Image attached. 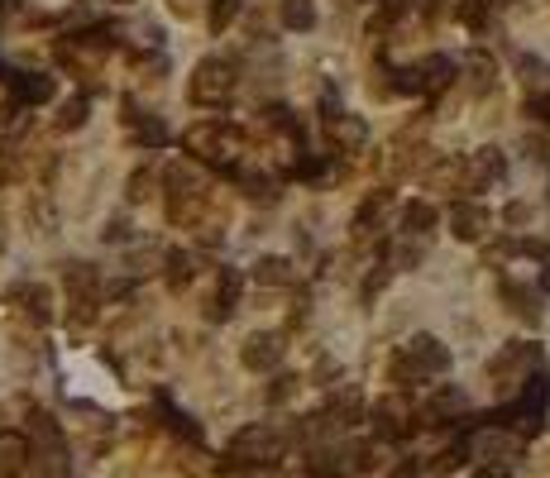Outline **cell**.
<instances>
[{
  "label": "cell",
  "instance_id": "1",
  "mask_svg": "<svg viewBox=\"0 0 550 478\" xmlns=\"http://www.w3.org/2000/svg\"><path fill=\"white\" fill-rule=\"evenodd\" d=\"M445 369H450V349L440 345L436 335H412V340H407V345L393 354V364H388V378H393L397 388H412V383L440 378Z\"/></svg>",
  "mask_w": 550,
  "mask_h": 478
},
{
  "label": "cell",
  "instance_id": "2",
  "mask_svg": "<svg viewBox=\"0 0 550 478\" xmlns=\"http://www.w3.org/2000/svg\"><path fill=\"white\" fill-rule=\"evenodd\" d=\"M287 455V435L278 426H244L235 440H230V455H225V474H235V469H273L278 459Z\"/></svg>",
  "mask_w": 550,
  "mask_h": 478
},
{
  "label": "cell",
  "instance_id": "3",
  "mask_svg": "<svg viewBox=\"0 0 550 478\" xmlns=\"http://www.w3.org/2000/svg\"><path fill=\"white\" fill-rule=\"evenodd\" d=\"M235 91H240V67L230 63V58L211 53V58H201V63L192 67L187 96H192L197 106L220 110V106H230V96H235Z\"/></svg>",
  "mask_w": 550,
  "mask_h": 478
},
{
  "label": "cell",
  "instance_id": "4",
  "mask_svg": "<svg viewBox=\"0 0 550 478\" xmlns=\"http://www.w3.org/2000/svg\"><path fill=\"white\" fill-rule=\"evenodd\" d=\"M187 149L220 173H235V158L244 153V134L230 120H206L197 130H187Z\"/></svg>",
  "mask_w": 550,
  "mask_h": 478
},
{
  "label": "cell",
  "instance_id": "5",
  "mask_svg": "<svg viewBox=\"0 0 550 478\" xmlns=\"http://www.w3.org/2000/svg\"><path fill=\"white\" fill-rule=\"evenodd\" d=\"M536 369H541V345H527V340H512V345H503L488 359V378H493V388L503 397L527 388V378Z\"/></svg>",
  "mask_w": 550,
  "mask_h": 478
},
{
  "label": "cell",
  "instance_id": "6",
  "mask_svg": "<svg viewBox=\"0 0 550 478\" xmlns=\"http://www.w3.org/2000/svg\"><path fill=\"white\" fill-rule=\"evenodd\" d=\"M63 287H67V316L77 326H91L96 321V306H101V273L91 263H67Z\"/></svg>",
  "mask_w": 550,
  "mask_h": 478
},
{
  "label": "cell",
  "instance_id": "7",
  "mask_svg": "<svg viewBox=\"0 0 550 478\" xmlns=\"http://www.w3.org/2000/svg\"><path fill=\"white\" fill-rule=\"evenodd\" d=\"M163 187H168V220H192L197 216V206L206 201V192H201V177L192 173V168H182V163H173L168 173H163Z\"/></svg>",
  "mask_w": 550,
  "mask_h": 478
},
{
  "label": "cell",
  "instance_id": "8",
  "mask_svg": "<svg viewBox=\"0 0 550 478\" xmlns=\"http://www.w3.org/2000/svg\"><path fill=\"white\" fill-rule=\"evenodd\" d=\"M417 421H421V412H412V402H407L402 392L374 402V435H378V440H407Z\"/></svg>",
  "mask_w": 550,
  "mask_h": 478
},
{
  "label": "cell",
  "instance_id": "9",
  "mask_svg": "<svg viewBox=\"0 0 550 478\" xmlns=\"http://www.w3.org/2000/svg\"><path fill=\"white\" fill-rule=\"evenodd\" d=\"M321 120H326L330 144H335V149H345V153H359V149H364L369 130H364V120H359V115H345V110H340V101L321 96Z\"/></svg>",
  "mask_w": 550,
  "mask_h": 478
},
{
  "label": "cell",
  "instance_id": "10",
  "mask_svg": "<svg viewBox=\"0 0 550 478\" xmlns=\"http://www.w3.org/2000/svg\"><path fill=\"white\" fill-rule=\"evenodd\" d=\"M283 354H287V345H283V335H278V330H254V335L244 340V349H240V364L249 373H268V369H278V364H283Z\"/></svg>",
  "mask_w": 550,
  "mask_h": 478
},
{
  "label": "cell",
  "instance_id": "11",
  "mask_svg": "<svg viewBox=\"0 0 550 478\" xmlns=\"http://www.w3.org/2000/svg\"><path fill=\"white\" fill-rule=\"evenodd\" d=\"M503 173H507L503 153H498V149H479V153H469V158L460 163V187H464V192H484V187H493Z\"/></svg>",
  "mask_w": 550,
  "mask_h": 478
},
{
  "label": "cell",
  "instance_id": "12",
  "mask_svg": "<svg viewBox=\"0 0 550 478\" xmlns=\"http://www.w3.org/2000/svg\"><path fill=\"white\" fill-rule=\"evenodd\" d=\"M450 235L464 239V244L484 239L488 235V211L479 201H455V206H450Z\"/></svg>",
  "mask_w": 550,
  "mask_h": 478
},
{
  "label": "cell",
  "instance_id": "13",
  "mask_svg": "<svg viewBox=\"0 0 550 478\" xmlns=\"http://www.w3.org/2000/svg\"><path fill=\"white\" fill-rule=\"evenodd\" d=\"M10 302L20 306L34 326H48V321H53V297H48L44 283H15L10 287Z\"/></svg>",
  "mask_w": 550,
  "mask_h": 478
},
{
  "label": "cell",
  "instance_id": "14",
  "mask_svg": "<svg viewBox=\"0 0 550 478\" xmlns=\"http://www.w3.org/2000/svg\"><path fill=\"white\" fill-rule=\"evenodd\" d=\"M10 82V91H15V106H48L53 101V77H44V72H10L5 77Z\"/></svg>",
  "mask_w": 550,
  "mask_h": 478
},
{
  "label": "cell",
  "instance_id": "15",
  "mask_svg": "<svg viewBox=\"0 0 550 478\" xmlns=\"http://www.w3.org/2000/svg\"><path fill=\"white\" fill-rule=\"evenodd\" d=\"M240 292H244V273L240 268H220L216 278V297H211V321H230L235 316V306H240Z\"/></svg>",
  "mask_w": 550,
  "mask_h": 478
},
{
  "label": "cell",
  "instance_id": "16",
  "mask_svg": "<svg viewBox=\"0 0 550 478\" xmlns=\"http://www.w3.org/2000/svg\"><path fill=\"white\" fill-rule=\"evenodd\" d=\"M125 125H130V139H139L144 149H163L168 144V125L149 115V110H139L134 101H125Z\"/></svg>",
  "mask_w": 550,
  "mask_h": 478
},
{
  "label": "cell",
  "instance_id": "17",
  "mask_svg": "<svg viewBox=\"0 0 550 478\" xmlns=\"http://www.w3.org/2000/svg\"><path fill=\"white\" fill-rule=\"evenodd\" d=\"M469 402H464V392L460 388H436L431 397H426V407H421V421L426 426H445L450 416H460Z\"/></svg>",
  "mask_w": 550,
  "mask_h": 478
},
{
  "label": "cell",
  "instance_id": "18",
  "mask_svg": "<svg viewBox=\"0 0 550 478\" xmlns=\"http://www.w3.org/2000/svg\"><path fill=\"white\" fill-rule=\"evenodd\" d=\"M29 455H34V445L20 431H0V478H15L29 464Z\"/></svg>",
  "mask_w": 550,
  "mask_h": 478
},
{
  "label": "cell",
  "instance_id": "19",
  "mask_svg": "<svg viewBox=\"0 0 550 478\" xmlns=\"http://www.w3.org/2000/svg\"><path fill=\"white\" fill-rule=\"evenodd\" d=\"M154 407H158V416H163V426H168V431H173V435H182L187 445H201V426H197V421H192V416H187V412H177V407H173V397H168V392H158V397H154Z\"/></svg>",
  "mask_w": 550,
  "mask_h": 478
},
{
  "label": "cell",
  "instance_id": "20",
  "mask_svg": "<svg viewBox=\"0 0 550 478\" xmlns=\"http://www.w3.org/2000/svg\"><path fill=\"white\" fill-rule=\"evenodd\" d=\"M455 72H460V67L450 63V58H445V53H431V58H426V63H417L421 91H431V96H436V91H445V87H450V82H455Z\"/></svg>",
  "mask_w": 550,
  "mask_h": 478
},
{
  "label": "cell",
  "instance_id": "21",
  "mask_svg": "<svg viewBox=\"0 0 550 478\" xmlns=\"http://www.w3.org/2000/svg\"><path fill=\"white\" fill-rule=\"evenodd\" d=\"M431 230H436V206H431V201H407V206H402V235L426 239Z\"/></svg>",
  "mask_w": 550,
  "mask_h": 478
},
{
  "label": "cell",
  "instance_id": "22",
  "mask_svg": "<svg viewBox=\"0 0 550 478\" xmlns=\"http://www.w3.org/2000/svg\"><path fill=\"white\" fill-rule=\"evenodd\" d=\"M498 292H503V302H512V311H517L522 321H536V316H541V297H536L531 287L503 278V283H498Z\"/></svg>",
  "mask_w": 550,
  "mask_h": 478
},
{
  "label": "cell",
  "instance_id": "23",
  "mask_svg": "<svg viewBox=\"0 0 550 478\" xmlns=\"http://www.w3.org/2000/svg\"><path fill=\"white\" fill-rule=\"evenodd\" d=\"M254 278H259L264 287H292L297 283V268H292L287 259H259L254 263Z\"/></svg>",
  "mask_w": 550,
  "mask_h": 478
},
{
  "label": "cell",
  "instance_id": "24",
  "mask_svg": "<svg viewBox=\"0 0 550 478\" xmlns=\"http://www.w3.org/2000/svg\"><path fill=\"white\" fill-rule=\"evenodd\" d=\"M464 72H469V91H474V96H484V91H493V77H498V63H493L488 53H474V58L464 63Z\"/></svg>",
  "mask_w": 550,
  "mask_h": 478
},
{
  "label": "cell",
  "instance_id": "25",
  "mask_svg": "<svg viewBox=\"0 0 550 478\" xmlns=\"http://www.w3.org/2000/svg\"><path fill=\"white\" fill-rule=\"evenodd\" d=\"M393 206V192H374L364 196V206L354 211V235H369V225H378V216Z\"/></svg>",
  "mask_w": 550,
  "mask_h": 478
},
{
  "label": "cell",
  "instance_id": "26",
  "mask_svg": "<svg viewBox=\"0 0 550 478\" xmlns=\"http://www.w3.org/2000/svg\"><path fill=\"white\" fill-rule=\"evenodd\" d=\"M488 10H493V0H455L460 24H464V29H474V34H484V29H488Z\"/></svg>",
  "mask_w": 550,
  "mask_h": 478
},
{
  "label": "cell",
  "instance_id": "27",
  "mask_svg": "<svg viewBox=\"0 0 550 478\" xmlns=\"http://www.w3.org/2000/svg\"><path fill=\"white\" fill-rule=\"evenodd\" d=\"M230 177H235V182L244 187V196H249V201H264V206H268V201H278V192H273V177H264V173H240V168H235Z\"/></svg>",
  "mask_w": 550,
  "mask_h": 478
},
{
  "label": "cell",
  "instance_id": "28",
  "mask_svg": "<svg viewBox=\"0 0 550 478\" xmlns=\"http://www.w3.org/2000/svg\"><path fill=\"white\" fill-rule=\"evenodd\" d=\"M283 24L297 29V34L316 29V5H311V0H283Z\"/></svg>",
  "mask_w": 550,
  "mask_h": 478
},
{
  "label": "cell",
  "instance_id": "29",
  "mask_svg": "<svg viewBox=\"0 0 550 478\" xmlns=\"http://www.w3.org/2000/svg\"><path fill=\"white\" fill-rule=\"evenodd\" d=\"M29 431H34V440L44 445L48 455H58V450H63V435H58V426H53V416H48V412L29 416Z\"/></svg>",
  "mask_w": 550,
  "mask_h": 478
},
{
  "label": "cell",
  "instance_id": "30",
  "mask_svg": "<svg viewBox=\"0 0 550 478\" xmlns=\"http://www.w3.org/2000/svg\"><path fill=\"white\" fill-rule=\"evenodd\" d=\"M163 263H168V283H173V287H187V283H192V273H197V268H192L197 259H192V254H182V249H168V259H163Z\"/></svg>",
  "mask_w": 550,
  "mask_h": 478
},
{
  "label": "cell",
  "instance_id": "31",
  "mask_svg": "<svg viewBox=\"0 0 550 478\" xmlns=\"http://www.w3.org/2000/svg\"><path fill=\"white\" fill-rule=\"evenodd\" d=\"M244 10V0H211V15H206V24H211V29H230V24H235V15H240Z\"/></svg>",
  "mask_w": 550,
  "mask_h": 478
},
{
  "label": "cell",
  "instance_id": "32",
  "mask_svg": "<svg viewBox=\"0 0 550 478\" xmlns=\"http://www.w3.org/2000/svg\"><path fill=\"white\" fill-rule=\"evenodd\" d=\"M87 125V96H72L63 110H58V130H82Z\"/></svg>",
  "mask_w": 550,
  "mask_h": 478
},
{
  "label": "cell",
  "instance_id": "33",
  "mask_svg": "<svg viewBox=\"0 0 550 478\" xmlns=\"http://www.w3.org/2000/svg\"><path fill=\"white\" fill-rule=\"evenodd\" d=\"M268 125H273V130H283L287 139H302V125H297V115H292L287 106H273V110H268Z\"/></svg>",
  "mask_w": 550,
  "mask_h": 478
},
{
  "label": "cell",
  "instance_id": "34",
  "mask_svg": "<svg viewBox=\"0 0 550 478\" xmlns=\"http://www.w3.org/2000/svg\"><path fill=\"white\" fill-rule=\"evenodd\" d=\"M292 392H297V378H292V373H283V378H273V388H268V402H273V407H283Z\"/></svg>",
  "mask_w": 550,
  "mask_h": 478
},
{
  "label": "cell",
  "instance_id": "35",
  "mask_svg": "<svg viewBox=\"0 0 550 478\" xmlns=\"http://www.w3.org/2000/svg\"><path fill=\"white\" fill-rule=\"evenodd\" d=\"M388 278H393V263H378V273H369V283H364V297H369V302H374L378 292H383V287H388Z\"/></svg>",
  "mask_w": 550,
  "mask_h": 478
},
{
  "label": "cell",
  "instance_id": "36",
  "mask_svg": "<svg viewBox=\"0 0 550 478\" xmlns=\"http://www.w3.org/2000/svg\"><path fill=\"white\" fill-rule=\"evenodd\" d=\"M527 115H531V120H541V125H550V91H536V96H531Z\"/></svg>",
  "mask_w": 550,
  "mask_h": 478
},
{
  "label": "cell",
  "instance_id": "37",
  "mask_svg": "<svg viewBox=\"0 0 550 478\" xmlns=\"http://www.w3.org/2000/svg\"><path fill=\"white\" fill-rule=\"evenodd\" d=\"M149 182H154V173H149V168H139V173L130 177V201H144V196H149Z\"/></svg>",
  "mask_w": 550,
  "mask_h": 478
},
{
  "label": "cell",
  "instance_id": "38",
  "mask_svg": "<svg viewBox=\"0 0 550 478\" xmlns=\"http://www.w3.org/2000/svg\"><path fill=\"white\" fill-rule=\"evenodd\" d=\"M407 5H412V0H383V15H402Z\"/></svg>",
  "mask_w": 550,
  "mask_h": 478
},
{
  "label": "cell",
  "instance_id": "39",
  "mask_svg": "<svg viewBox=\"0 0 550 478\" xmlns=\"http://www.w3.org/2000/svg\"><path fill=\"white\" fill-rule=\"evenodd\" d=\"M388 478H421V469H417V464H412V459H407V464H402L397 474H388Z\"/></svg>",
  "mask_w": 550,
  "mask_h": 478
},
{
  "label": "cell",
  "instance_id": "40",
  "mask_svg": "<svg viewBox=\"0 0 550 478\" xmlns=\"http://www.w3.org/2000/svg\"><path fill=\"white\" fill-rule=\"evenodd\" d=\"M474 478H507V469H498V464H484V469H479Z\"/></svg>",
  "mask_w": 550,
  "mask_h": 478
},
{
  "label": "cell",
  "instance_id": "41",
  "mask_svg": "<svg viewBox=\"0 0 550 478\" xmlns=\"http://www.w3.org/2000/svg\"><path fill=\"white\" fill-rule=\"evenodd\" d=\"M445 5H450V0H426V15L436 20V15H440V10H445Z\"/></svg>",
  "mask_w": 550,
  "mask_h": 478
}]
</instances>
